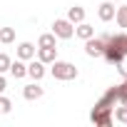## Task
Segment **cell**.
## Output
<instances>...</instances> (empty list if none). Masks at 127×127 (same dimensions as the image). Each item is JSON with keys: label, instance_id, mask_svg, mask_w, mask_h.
I'll list each match as a JSON object with an SVG mask.
<instances>
[{"label": "cell", "instance_id": "obj_8", "mask_svg": "<svg viewBox=\"0 0 127 127\" xmlns=\"http://www.w3.org/2000/svg\"><path fill=\"white\" fill-rule=\"evenodd\" d=\"M28 77H32V80H42L45 77V62H40V60H35L32 57V62L28 65Z\"/></svg>", "mask_w": 127, "mask_h": 127}, {"label": "cell", "instance_id": "obj_12", "mask_svg": "<svg viewBox=\"0 0 127 127\" xmlns=\"http://www.w3.org/2000/svg\"><path fill=\"white\" fill-rule=\"evenodd\" d=\"M67 20H70L72 25L82 23V20H85V8H82V5H72V8L67 10Z\"/></svg>", "mask_w": 127, "mask_h": 127}, {"label": "cell", "instance_id": "obj_19", "mask_svg": "<svg viewBox=\"0 0 127 127\" xmlns=\"http://www.w3.org/2000/svg\"><path fill=\"white\" fill-rule=\"evenodd\" d=\"M117 102L120 105H127V85H117Z\"/></svg>", "mask_w": 127, "mask_h": 127}, {"label": "cell", "instance_id": "obj_23", "mask_svg": "<svg viewBox=\"0 0 127 127\" xmlns=\"http://www.w3.org/2000/svg\"><path fill=\"white\" fill-rule=\"evenodd\" d=\"M125 125H127V122H125Z\"/></svg>", "mask_w": 127, "mask_h": 127}, {"label": "cell", "instance_id": "obj_17", "mask_svg": "<svg viewBox=\"0 0 127 127\" xmlns=\"http://www.w3.org/2000/svg\"><path fill=\"white\" fill-rule=\"evenodd\" d=\"M112 117L117 122H127V105H120L117 110H112Z\"/></svg>", "mask_w": 127, "mask_h": 127}, {"label": "cell", "instance_id": "obj_16", "mask_svg": "<svg viewBox=\"0 0 127 127\" xmlns=\"http://www.w3.org/2000/svg\"><path fill=\"white\" fill-rule=\"evenodd\" d=\"M115 20H117V25H120V28H127V5L115 8Z\"/></svg>", "mask_w": 127, "mask_h": 127}, {"label": "cell", "instance_id": "obj_10", "mask_svg": "<svg viewBox=\"0 0 127 127\" xmlns=\"http://www.w3.org/2000/svg\"><path fill=\"white\" fill-rule=\"evenodd\" d=\"M8 72H10L15 80L25 77V75H28V65H25V60H20V57H18L15 62H10V70H8Z\"/></svg>", "mask_w": 127, "mask_h": 127}, {"label": "cell", "instance_id": "obj_1", "mask_svg": "<svg viewBox=\"0 0 127 127\" xmlns=\"http://www.w3.org/2000/svg\"><path fill=\"white\" fill-rule=\"evenodd\" d=\"M105 37V52L102 57L107 62H112V65H117L120 60L127 57V35H102Z\"/></svg>", "mask_w": 127, "mask_h": 127}, {"label": "cell", "instance_id": "obj_6", "mask_svg": "<svg viewBox=\"0 0 127 127\" xmlns=\"http://www.w3.org/2000/svg\"><path fill=\"white\" fill-rule=\"evenodd\" d=\"M42 95H45V90L40 87V82H37V80H32L30 85H25V87H23V97H25V100H40Z\"/></svg>", "mask_w": 127, "mask_h": 127}, {"label": "cell", "instance_id": "obj_21", "mask_svg": "<svg viewBox=\"0 0 127 127\" xmlns=\"http://www.w3.org/2000/svg\"><path fill=\"white\" fill-rule=\"evenodd\" d=\"M5 87H8V80L3 77V72H0V95H3V92H5Z\"/></svg>", "mask_w": 127, "mask_h": 127}, {"label": "cell", "instance_id": "obj_5", "mask_svg": "<svg viewBox=\"0 0 127 127\" xmlns=\"http://www.w3.org/2000/svg\"><path fill=\"white\" fill-rule=\"evenodd\" d=\"M85 52L90 55V57H102V52H105V37H87L85 40Z\"/></svg>", "mask_w": 127, "mask_h": 127}, {"label": "cell", "instance_id": "obj_22", "mask_svg": "<svg viewBox=\"0 0 127 127\" xmlns=\"http://www.w3.org/2000/svg\"><path fill=\"white\" fill-rule=\"evenodd\" d=\"M125 85H127V75H125Z\"/></svg>", "mask_w": 127, "mask_h": 127}, {"label": "cell", "instance_id": "obj_9", "mask_svg": "<svg viewBox=\"0 0 127 127\" xmlns=\"http://www.w3.org/2000/svg\"><path fill=\"white\" fill-rule=\"evenodd\" d=\"M37 60L50 65V62L57 60V47H37Z\"/></svg>", "mask_w": 127, "mask_h": 127}, {"label": "cell", "instance_id": "obj_14", "mask_svg": "<svg viewBox=\"0 0 127 127\" xmlns=\"http://www.w3.org/2000/svg\"><path fill=\"white\" fill-rule=\"evenodd\" d=\"M37 47H57V37L52 32H42L37 37Z\"/></svg>", "mask_w": 127, "mask_h": 127}, {"label": "cell", "instance_id": "obj_18", "mask_svg": "<svg viewBox=\"0 0 127 127\" xmlns=\"http://www.w3.org/2000/svg\"><path fill=\"white\" fill-rule=\"evenodd\" d=\"M10 110H13V102H10V97L0 95V115H8Z\"/></svg>", "mask_w": 127, "mask_h": 127}, {"label": "cell", "instance_id": "obj_4", "mask_svg": "<svg viewBox=\"0 0 127 127\" xmlns=\"http://www.w3.org/2000/svg\"><path fill=\"white\" fill-rule=\"evenodd\" d=\"M90 120H92V125H97V127H110L115 117H112V110H110V107H100V105H95Z\"/></svg>", "mask_w": 127, "mask_h": 127}, {"label": "cell", "instance_id": "obj_11", "mask_svg": "<svg viewBox=\"0 0 127 127\" xmlns=\"http://www.w3.org/2000/svg\"><path fill=\"white\" fill-rule=\"evenodd\" d=\"M35 50H37V47H35L32 42H20V45H18V57L28 62V60L35 57Z\"/></svg>", "mask_w": 127, "mask_h": 127}, {"label": "cell", "instance_id": "obj_7", "mask_svg": "<svg viewBox=\"0 0 127 127\" xmlns=\"http://www.w3.org/2000/svg\"><path fill=\"white\" fill-rule=\"evenodd\" d=\"M97 18H100L102 23H110V20H115V3H110V0L100 3V8H97Z\"/></svg>", "mask_w": 127, "mask_h": 127}, {"label": "cell", "instance_id": "obj_15", "mask_svg": "<svg viewBox=\"0 0 127 127\" xmlns=\"http://www.w3.org/2000/svg\"><path fill=\"white\" fill-rule=\"evenodd\" d=\"M0 42L3 45H13L15 42V30L13 28H0Z\"/></svg>", "mask_w": 127, "mask_h": 127}, {"label": "cell", "instance_id": "obj_2", "mask_svg": "<svg viewBox=\"0 0 127 127\" xmlns=\"http://www.w3.org/2000/svg\"><path fill=\"white\" fill-rule=\"evenodd\" d=\"M50 72H52V77L55 80H75L77 77V67L72 65V62H65V60H55V62H50Z\"/></svg>", "mask_w": 127, "mask_h": 127}, {"label": "cell", "instance_id": "obj_20", "mask_svg": "<svg viewBox=\"0 0 127 127\" xmlns=\"http://www.w3.org/2000/svg\"><path fill=\"white\" fill-rule=\"evenodd\" d=\"M10 55H5V52H0V72H8L10 70Z\"/></svg>", "mask_w": 127, "mask_h": 127}, {"label": "cell", "instance_id": "obj_13", "mask_svg": "<svg viewBox=\"0 0 127 127\" xmlns=\"http://www.w3.org/2000/svg\"><path fill=\"white\" fill-rule=\"evenodd\" d=\"M75 35H77L80 40H87V37H92V35H95V28H92V25H87V23L82 20V23H77V25H75Z\"/></svg>", "mask_w": 127, "mask_h": 127}, {"label": "cell", "instance_id": "obj_3", "mask_svg": "<svg viewBox=\"0 0 127 127\" xmlns=\"http://www.w3.org/2000/svg\"><path fill=\"white\" fill-rule=\"evenodd\" d=\"M52 35H55L57 40H70V37L75 35V25H72L67 18H57V20L52 23Z\"/></svg>", "mask_w": 127, "mask_h": 127}]
</instances>
